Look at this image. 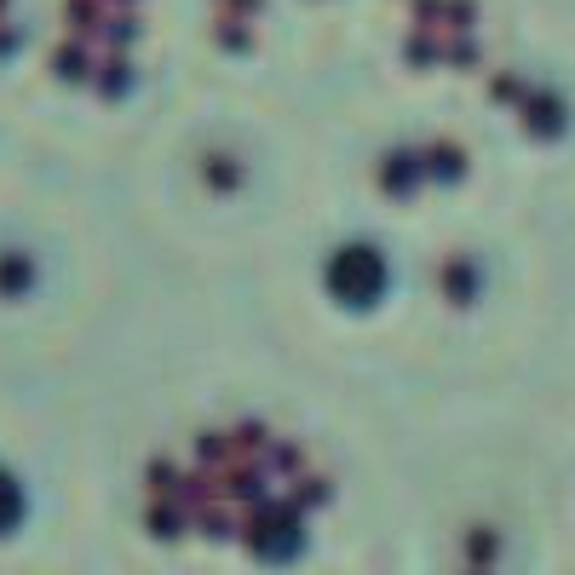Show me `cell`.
<instances>
[{"mask_svg":"<svg viewBox=\"0 0 575 575\" xmlns=\"http://www.w3.org/2000/svg\"><path fill=\"white\" fill-rule=\"evenodd\" d=\"M328 288L345 305H374L380 288H386V259L374 248H340L328 259Z\"/></svg>","mask_w":575,"mask_h":575,"instance_id":"obj_1","label":"cell"},{"mask_svg":"<svg viewBox=\"0 0 575 575\" xmlns=\"http://www.w3.org/2000/svg\"><path fill=\"white\" fill-rule=\"evenodd\" d=\"M294 547H299V512L294 506H259L253 552H259V558H288Z\"/></svg>","mask_w":575,"mask_h":575,"instance_id":"obj_2","label":"cell"},{"mask_svg":"<svg viewBox=\"0 0 575 575\" xmlns=\"http://www.w3.org/2000/svg\"><path fill=\"white\" fill-rule=\"evenodd\" d=\"M380 179H386V190H409V184L420 179V156H391Z\"/></svg>","mask_w":575,"mask_h":575,"instance_id":"obj_3","label":"cell"},{"mask_svg":"<svg viewBox=\"0 0 575 575\" xmlns=\"http://www.w3.org/2000/svg\"><path fill=\"white\" fill-rule=\"evenodd\" d=\"M18 512H23V501H18V489L0 478V529H12L18 524Z\"/></svg>","mask_w":575,"mask_h":575,"instance_id":"obj_4","label":"cell"},{"mask_svg":"<svg viewBox=\"0 0 575 575\" xmlns=\"http://www.w3.org/2000/svg\"><path fill=\"white\" fill-rule=\"evenodd\" d=\"M23 276H29V265H18V259L0 265V282H6V288H23Z\"/></svg>","mask_w":575,"mask_h":575,"instance_id":"obj_5","label":"cell"}]
</instances>
